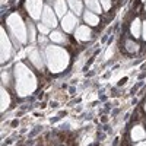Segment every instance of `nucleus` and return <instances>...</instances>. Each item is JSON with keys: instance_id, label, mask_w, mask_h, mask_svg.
Returning a JSON list of instances; mask_svg holds the SVG:
<instances>
[{"instance_id": "obj_1", "label": "nucleus", "mask_w": 146, "mask_h": 146, "mask_svg": "<svg viewBox=\"0 0 146 146\" xmlns=\"http://www.w3.org/2000/svg\"><path fill=\"white\" fill-rule=\"evenodd\" d=\"M13 79H15V91L21 98L29 96L36 89V85H38L36 76L22 62L16 63L13 67Z\"/></svg>"}, {"instance_id": "obj_2", "label": "nucleus", "mask_w": 146, "mask_h": 146, "mask_svg": "<svg viewBox=\"0 0 146 146\" xmlns=\"http://www.w3.org/2000/svg\"><path fill=\"white\" fill-rule=\"evenodd\" d=\"M44 56H45V64L51 73L63 72L67 67L69 60H70V56L66 48L58 47L56 44L48 45L44 50Z\"/></svg>"}, {"instance_id": "obj_3", "label": "nucleus", "mask_w": 146, "mask_h": 146, "mask_svg": "<svg viewBox=\"0 0 146 146\" xmlns=\"http://www.w3.org/2000/svg\"><path fill=\"white\" fill-rule=\"evenodd\" d=\"M6 27L9 31V35L12 40H15L18 45H23L29 42L28 41V28L27 23L23 22L19 13H10L6 18Z\"/></svg>"}, {"instance_id": "obj_4", "label": "nucleus", "mask_w": 146, "mask_h": 146, "mask_svg": "<svg viewBox=\"0 0 146 146\" xmlns=\"http://www.w3.org/2000/svg\"><path fill=\"white\" fill-rule=\"evenodd\" d=\"M0 47H2V63H7L13 56V45H12V40L6 34V29L2 28V40H0Z\"/></svg>"}, {"instance_id": "obj_5", "label": "nucleus", "mask_w": 146, "mask_h": 146, "mask_svg": "<svg viewBox=\"0 0 146 146\" xmlns=\"http://www.w3.org/2000/svg\"><path fill=\"white\" fill-rule=\"evenodd\" d=\"M27 54H28L29 62L32 63V66L35 69H38V70H42L44 69V66H45V56L42 54V51L40 50L38 47H35V45L29 47Z\"/></svg>"}, {"instance_id": "obj_6", "label": "nucleus", "mask_w": 146, "mask_h": 146, "mask_svg": "<svg viewBox=\"0 0 146 146\" xmlns=\"http://www.w3.org/2000/svg\"><path fill=\"white\" fill-rule=\"evenodd\" d=\"M25 9L32 21H40L44 10V3L42 0H25Z\"/></svg>"}, {"instance_id": "obj_7", "label": "nucleus", "mask_w": 146, "mask_h": 146, "mask_svg": "<svg viewBox=\"0 0 146 146\" xmlns=\"http://www.w3.org/2000/svg\"><path fill=\"white\" fill-rule=\"evenodd\" d=\"M41 22L44 23V25H47L50 29L56 28L57 27V15L53 7L50 6H44V10H42V15H41Z\"/></svg>"}, {"instance_id": "obj_8", "label": "nucleus", "mask_w": 146, "mask_h": 146, "mask_svg": "<svg viewBox=\"0 0 146 146\" xmlns=\"http://www.w3.org/2000/svg\"><path fill=\"white\" fill-rule=\"evenodd\" d=\"M62 28L67 34L76 31V28H78V16L73 13V12H67V13L64 15V18H62Z\"/></svg>"}, {"instance_id": "obj_9", "label": "nucleus", "mask_w": 146, "mask_h": 146, "mask_svg": "<svg viewBox=\"0 0 146 146\" xmlns=\"http://www.w3.org/2000/svg\"><path fill=\"white\" fill-rule=\"evenodd\" d=\"M73 34H75V38L78 41H89L91 36H92V31L86 25H79Z\"/></svg>"}, {"instance_id": "obj_10", "label": "nucleus", "mask_w": 146, "mask_h": 146, "mask_svg": "<svg viewBox=\"0 0 146 146\" xmlns=\"http://www.w3.org/2000/svg\"><path fill=\"white\" fill-rule=\"evenodd\" d=\"M67 0H54V12H56V15L57 18H64V15L67 13Z\"/></svg>"}, {"instance_id": "obj_11", "label": "nucleus", "mask_w": 146, "mask_h": 146, "mask_svg": "<svg viewBox=\"0 0 146 146\" xmlns=\"http://www.w3.org/2000/svg\"><path fill=\"white\" fill-rule=\"evenodd\" d=\"M50 41H53L56 45H57V44L64 45V44L69 42V41H67V36L64 35V32H62L60 29H54V31H51V34H50Z\"/></svg>"}, {"instance_id": "obj_12", "label": "nucleus", "mask_w": 146, "mask_h": 146, "mask_svg": "<svg viewBox=\"0 0 146 146\" xmlns=\"http://www.w3.org/2000/svg\"><path fill=\"white\" fill-rule=\"evenodd\" d=\"M130 137H131L133 142H140V140H143V139L146 137V130H145L140 124H137V126H135V127L131 129Z\"/></svg>"}, {"instance_id": "obj_13", "label": "nucleus", "mask_w": 146, "mask_h": 146, "mask_svg": "<svg viewBox=\"0 0 146 146\" xmlns=\"http://www.w3.org/2000/svg\"><path fill=\"white\" fill-rule=\"evenodd\" d=\"M67 5H69L70 10H72L76 16L83 15V5H85V3H82L80 0H67Z\"/></svg>"}, {"instance_id": "obj_14", "label": "nucleus", "mask_w": 146, "mask_h": 146, "mask_svg": "<svg viewBox=\"0 0 146 146\" xmlns=\"http://www.w3.org/2000/svg\"><path fill=\"white\" fill-rule=\"evenodd\" d=\"M83 19H85V22H86L88 25H91V27H96V25L100 23L98 15L94 13V12H91V10H85V12H83Z\"/></svg>"}, {"instance_id": "obj_15", "label": "nucleus", "mask_w": 146, "mask_h": 146, "mask_svg": "<svg viewBox=\"0 0 146 146\" xmlns=\"http://www.w3.org/2000/svg\"><path fill=\"white\" fill-rule=\"evenodd\" d=\"M142 21L139 19V18H136V19H133V22H131V25H130V32H131V35L135 36V38H139V36L142 35Z\"/></svg>"}, {"instance_id": "obj_16", "label": "nucleus", "mask_w": 146, "mask_h": 146, "mask_svg": "<svg viewBox=\"0 0 146 146\" xmlns=\"http://www.w3.org/2000/svg\"><path fill=\"white\" fill-rule=\"evenodd\" d=\"M83 3L88 7V10L94 12V13H101L102 12V6L100 3V0H83Z\"/></svg>"}, {"instance_id": "obj_17", "label": "nucleus", "mask_w": 146, "mask_h": 146, "mask_svg": "<svg viewBox=\"0 0 146 146\" xmlns=\"http://www.w3.org/2000/svg\"><path fill=\"white\" fill-rule=\"evenodd\" d=\"M10 102H12L10 94L6 91L5 86H2V102H0V107H2V111H3V113L10 107Z\"/></svg>"}, {"instance_id": "obj_18", "label": "nucleus", "mask_w": 146, "mask_h": 146, "mask_svg": "<svg viewBox=\"0 0 146 146\" xmlns=\"http://www.w3.org/2000/svg\"><path fill=\"white\" fill-rule=\"evenodd\" d=\"M27 28H28V41L31 44H34L38 38H36V25L32 23V19L27 22Z\"/></svg>"}, {"instance_id": "obj_19", "label": "nucleus", "mask_w": 146, "mask_h": 146, "mask_svg": "<svg viewBox=\"0 0 146 146\" xmlns=\"http://www.w3.org/2000/svg\"><path fill=\"white\" fill-rule=\"evenodd\" d=\"M36 29L40 31V34H41V35H50V34H51V29L48 28L47 25H44L42 22H41V23H38V25H36Z\"/></svg>"}, {"instance_id": "obj_20", "label": "nucleus", "mask_w": 146, "mask_h": 146, "mask_svg": "<svg viewBox=\"0 0 146 146\" xmlns=\"http://www.w3.org/2000/svg\"><path fill=\"white\" fill-rule=\"evenodd\" d=\"M36 41H38V44H40L41 48H47V47H48V41H50V38H47V35H40Z\"/></svg>"}, {"instance_id": "obj_21", "label": "nucleus", "mask_w": 146, "mask_h": 146, "mask_svg": "<svg viewBox=\"0 0 146 146\" xmlns=\"http://www.w3.org/2000/svg\"><path fill=\"white\" fill-rule=\"evenodd\" d=\"M100 3L102 6V10H110L111 9V0H100Z\"/></svg>"}, {"instance_id": "obj_22", "label": "nucleus", "mask_w": 146, "mask_h": 146, "mask_svg": "<svg viewBox=\"0 0 146 146\" xmlns=\"http://www.w3.org/2000/svg\"><path fill=\"white\" fill-rule=\"evenodd\" d=\"M142 38L146 41V22H143V25H142Z\"/></svg>"}, {"instance_id": "obj_23", "label": "nucleus", "mask_w": 146, "mask_h": 146, "mask_svg": "<svg viewBox=\"0 0 146 146\" xmlns=\"http://www.w3.org/2000/svg\"><path fill=\"white\" fill-rule=\"evenodd\" d=\"M136 146H146V140H143V142H137Z\"/></svg>"}, {"instance_id": "obj_24", "label": "nucleus", "mask_w": 146, "mask_h": 146, "mask_svg": "<svg viewBox=\"0 0 146 146\" xmlns=\"http://www.w3.org/2000/svg\"><path fill=\"white\" fill-rule=\"evenodd\" d=\"M47 2H54V0H47Z\"/></svg>"}, {"instance_id": "obj_25", "label": "nucleus", "mask_w": 146, "mask_h": 146, "mask_svg": "<svg viewBox=\"0 0 146 146\" xmlns=\"http://www.w3.org/2000/svg\"><path fill=\"white\" fill-rule=\"evenodd\" d=\"M145 110H146V102H145Z\"/></svg>"}, {"instance_id": "obj_26", "label": "nucleus", "mask_w": 146, "mask_h": 146, "mask_svg": "<svg viewBox=\"0 0 146 146\" xmlns=\"http://www.w3.org/2000/svg\"><path fill=\"white\" fill-rule=\"evenodd\" d=\"M142 2H145V3H146V0H142Z\"/></svg>"}, {"instance_id": "obj_27", "label": "nucleus", "mask_w": 146, "mask_h": 146, "mask_svg": "<svg viewBox=\"0 0 146 146\" xmlns=\"http://www.w3.org/2000/svg\"><path fill=\"white\" fill-rule=\"evenodd\" d=\"M145 9H146V3H145Z\"/></svg>"}]
</instances>
